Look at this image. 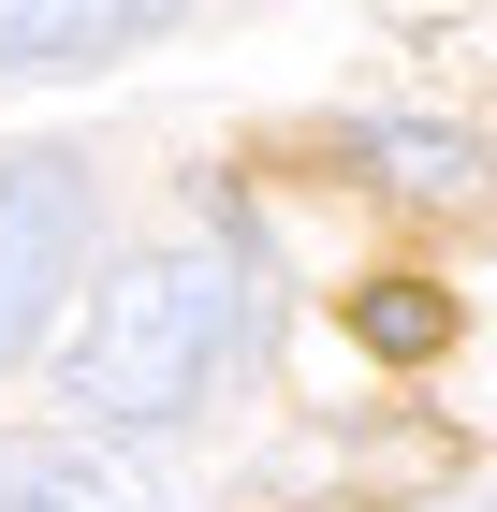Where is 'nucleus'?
Segmentation results:
<instances>
[{"label":"nucleus","instance_id":"obj_6","mask_svg":"<svg viewBox=\"0 0 497 512\" xmlns=\"http://www.w3.org/2000/svg\"><path fill=\"white\" fill-rule=\"evenodd\" d=\"M351 161H366V176H395V191H468V176H483V147H468V132H410V118L351 132Z\"/></svg>","mask_w":497,"mask_h":512},{"label":"nucleus","instance_id":"obj_1","mask_svg":"<svg viewBox=\"0 0 497 512\" xmlns=\"http://www.w3.org/2000/svg\"><path fill=\"white\" fill-rule=\"evenodd\" d=\"M234 337H249L234 249H147V264H117L74 308V337H59V410H74V439L176 425V410L234 366Z\"/></svg>","mask_w":497,"mask_h":512},{"label":"nucleus","instance_id":"obj_2","mask_svg":"<svg viewBox=\"0 0 497 512\" xmlns=\"http://www.w3.org/2000/svg\"><path fill=\"white\" fill-rule=\"evenodd\" d=\"M88 264V161L30 147V161H0V366L44 337V308L74 293Z\"/></svg>","mask_w":497,"mask_h":512},{"label":"nucleus","instance_id":"obj_4","mask_svg":"<svg viewBox=\"0 0 497 512\" xmlns=\"http://www.w3.org/2000/svg\"><path fill=\"white\" fill-rule=\"evenodd\" d=\"M147 30H161L147 0H0V74H88Z\"/></svg>","mask_w":497,"mask_h":512},{"label":"nucleus","instance_id":"obj_3","mask_svg":"<svg viewBox=\"0 0 497 512\" xmlns=\"http://www.w3.org/2000/svg\"><path fill=\"white\" fill-rule=\"evenodd\" d=\"M0 512H176V483L147 469V439H0Z\"/></svg>","mask_w":497,"mask_h":512},{"label":"nucleus","instance_id":"obj_5","mask_svg":"<svg viewBox=\"0 0 497 512\" xmlns=\"http://www.w3.org/2000/svg\"><path fill=\"white\" fill-rule=\"evenodd\" d=\"M351 337H366L381 366H424L439 337H454V293H439V278H366V293H351Z\"/></svg>","mask_w":497,"mask_h":512}]
</instances>
